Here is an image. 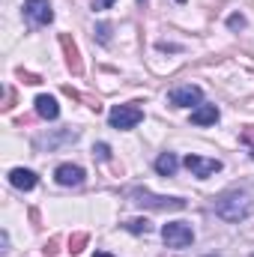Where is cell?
<instances>
[{
  "mask_svg": "<svg viewBox=\"0 0 254 257\" xmlns=\"http://www.w3.org/2000/svg\"><path fill=\"white\" fill-rule=\"evenodd\" d=\"M251 257H254V254H251Z\"/></svg>",
  "mask_w": 254,
  "mask_h": 257,
  "instance_id": "cell-26",
  "label": "cell"
},
{
  "mask_svg": "<svg viewBox=\"0 0 254 257\" xmlns=\"http://www.w3.org/2000/svg\"><path fill=\"white\" fill-rule=\"evenodd\" d=\"M183 165L189 168L197 180H206V177H212V174L221 171V162H218V159H203V156H186Z\"/></svg>",
  "mask_w": 254,
  "mask_h": 257,
  "instance_id": "cell-6",
  "label": "cell"
},
{
  "mask_svg": "<svg viewBox=\"0 0 254 257\" xmlns=\"http://www.w3.org/2000/svg\"><path fill=\"white\" fill-rule=\"evenodd\" d=\"M9 183L15 186V189H21V192H30V189H36V174L33 171H24V168H15V171H9Z\"/></svg>",
  "mask_w": 254,
  "mask_h": 257,
  "instance_id": "cell-11",
  "label": "cell"
},
{
  "mask_svg": "<svg viewBox=\"0 0 254 257\" xmlns=\"http://www.w3.org/2000/svg\"><path fill=\"white\" fill-rule=\"evenodd\" d=\"M168 99H171L174 108H191V105H197V102L203 99V93H200V87H194V84H183V87L171 90Z\"/></svg>",
  "mask_w": 254,
  "mask_h": 257,
  "instance_id": "cell-7",
  "label": "cell"
},
{
  "mask_svg": "<svg viewBox=\"0 0 254 257\" xmlns=\"http://www.w3.org/2000/svg\"><path fill=\"white\" fill-rule=\"evenodd\" d=\"M129 197L138 206H147V209H162V212H168V209H186L183 197H165V194H153V192H147V189H132Z\"/></svg>",
  "mask_w": 254,
  "mask_h": 257,
  "instance_id": "cell-2",
  "label": "cell"
},
{
  "mask_svg": "<svg viewBox=\"0 0 254 257\" xmlns=\"http://www.w3.org/2000/svg\"><path fill=\"white\" fill-rule=\"evenodd\" d=\"M162 239L168 242V248H186V245H191V239H194V230H191V224H186V221H168L162 227Z\"/></svg>",
  "mask_w": 254,
  "mask_h": 257,
  "instance_id": "cell-3",
  "label": "cell"
},
{
  "mask_svg": "<svg viewBox=\"0 0 254 257\" xmlns=\"http://www.w3.org/2000/svg\"><path fill=\"white\" fill-rule=\"evenodd\" d=\"M96 39H99L102 45H108V42H111V24H108V21H102V24L96 27Z\"/></svg>",
  "mask_w": 254,
  "mask_h": 257,
  "instance_id": "cell-17",
  "label": "cell"
},
{
  "mask_svg": "<svg viewBox=\"0 0 254 257\" xmlns=\"http://www.w3.org/2000/svg\"><path fill=\"white\" fill-rule=\"evenodd\" d=\"M141 3H144V0H141Z\"/></svg>",
  "mask_w": 254,
  "mask_h": 257,
  "instance_id": "cell-25",
  "label": "cell"
},
{
  "mask_svg": "<svg viewBox=\"0 0 254 257\" xmlns=\"http://www.w3.org/2000/svg\"><path fill=\"white\" fill-rule=\"evenodd\" d=\"M239 141L251 150V159H254V126H245L242 132H239Z\"/></svg>",
  "mask_w": 254,
  "mask_h": 257,
  "instance_id": "cell-19",
  "label": "cell"
},
{
  "mask_svg": "<svg viewBox=\"0 0 254 257\" xmlns=\"http://www.w3.org/2000/svg\"><path fill=\"white\" fill-rule=\"evenodd\" d=\"M12 99H15V93L6 90V105H3V111H12Z\"/></svg>",
  "mask_w": 254,
  "mask_h": 257,
  "instance_id": "cell-23",
  "label": "cell"
},
{
  "mask_svg": "<svg viewBox=\"0 0 254 257\" xmlns=\"http://www.w3.org/2000/svg\"><path fill=\"white\" fill-rule=\"evenodd\" d=\"M54 180L60 186H81L84 183V168H78V165H60L54 171Z\"/></svg>",
  "mask_w": 254,
  "mask_h": 257,
  "instance_id": "cell-9",
  "label": "cell"
},
{
  "mask_svg": "<svg viewBox=\"0 0 254 257\" xmlns=\"http://www.w3.org/2000/svg\"><path fill=\"white\" fill-rule=\"evenodd\" d=\"M141 120H144V111H141L138 102H132V105H114L111 114H108V123L114 128H132V126H138Z\"/></svg>",
  "mask_w": 254,
  "mask_h": 257,
  "instance_id": "cell-4",
  "label": "cell"
},
{
  "mask_svg": "<svg viewBox=\"0 0 254 257\" xmlns=\"http://www.w3.org/2000/svg\"><path fill=\"white\" fill-rule=\"evenodd\" d=\"M93 257H114V254H108V251H96Z\"/></svg>",
  "mask_w": 254,
  "mask_h": 257,
  "instance_id": "cell-24",
  "label": "cell"
},
{
  "mask_svg": "<svg viewBox=\"0 0 254 257\" xmlns=\"http://www.w3.org/2000/svg\"><path fill=\"white\" fill-rule=\"evenodd\" d=\"M245 24H248V21H245L242 12H233V15L227 18V27H230V30H245Z\"/></svg>",
  "mask_w": 254,
  "mask_h": 257,
  "instance_id": "cell-16",
  "label": "cell"
},
{
  "mask_svg": "<svg viewBox=\"0 0 254 257\" xmlns=\"http://www.w3.org/2000/svg\"><path fill=\"white\" fill-rule=\"evenodd\" d=\"M93 159H99V162H111V147H108V144H96V147H93Z\"/></svg>",
  "mask_w": 254,
  "mask_h": 257,
  "instance_id": "cell-18",
  "label": "cell"
},
{
  "mask_svg": "<svg viewBox=\"0 0 254 257\" xmlns=\"http://www.w3.org/2000/svg\"><path fill=\"white\" fill-rule=\"evenodd\" d=\"M24 15L33 24H39V27H45V24L54 21V9H51L48 0H24Z\"/></svg>",
  "mask_w": 254,
  "mask_h": 257,
  "instance_id": "cell-5",
  "label": "cell"
},
{
  "mask_svg": "<svg viewBox=\"0 0 254 257\" xmlns=\"http://www.w3.org/2000/svg\"><path fill=\"white\" fill-rule=\"evenodd\" d=\"M251 206H254L251 194L239 192V189H230V192H224L221 197H215V212L224 221H242V218H248L251 215Z\"/></svg>",
  "mask_w": 254,
  "mask_h": 257,
  "instance_id": "cell-1",
  "label": "cell"
},
{
  "mask_svg": "<svg viewBox=\"0 0 254 257\" xmlns=\"http://www.w3.org/2000/svg\"><path fill=\"white\" fill-rule=\"evenodd\" d=\"M114 0H93V9H111Z\"/></svg>",
  "mask_w": 254,
  "mask_h": 257,
  "instance_id": "cell-22",
  "label": "cell"
},
{
  "mask_svg": "<svg viewBox=\"0 0 254 257\" xmlns=\"http://www.w3.org/2000/svg\"><path fill=\"white\" fill-rule=\"evenodd\" d=\"M33 105H36V114H39L42 120H57V117H60V105H57L54 96H45V93H42V96H36Z\"/></svg>",
  "mask_w": 254,
  "mask_h": 257,
  "instance_id": "cell-10",
  "label": "cell"
},
{
  "mask_svg": "<svg viewBox=\"0 0 254 257\" xmlns=\"http://www.w3.org/2000/svg\"><path fill=\"white\" fill-rule=\"evenodd\" d=\"M123 227H126L129 233H150V221L147 218H129Z\"/></svg>",
  "mask_w": 254,
  "mask_h": 257,
  "instance_id": "cell-15",
  "label": "cell"
},
{
  "mask_svg": "<svg viewBox=\"0 0 254 257\" xmlns=\"http://www.w3.org/2000/svg\"><path fill=\"white\" fill-rule=\"evenodd\" d=\"M218 120V108L215 105H200L197 111H191V123L194 126H212Z\"/></svg>",
  "mask_w": 254,
  "mask_h": 257,
  "instance_id": "cell-12",
  "label": "cell"
},
{
  "mask_svg": "<svg viewBox=\"0 0 254 257\" xmlns=\"http://www.w3.org/2000/svg\"><path fill=\"white\" fill-rule=\"evenodd\" d=\"M87 239H90L87 233H72L69 236V254H81L87 248Z\"/></svg>",
  "mask_w": 254,
  "mask_h": 257,
  "instance_id": "cell-14",
  "label": "cell"
},
{
  "mask_svg": "<svg viewBox=\"0 0 254 257\" xmlns=\"http://www.w3.org/2000/svg\"><path fill=\"white\" fill-rule=\"evenodd\" d=\"M18 78H21L24 84H42V78H39V75H33V72H24V69H18Z\"/></svg>",
  "mask_w": 254,
  "mask_h": 257,
  "instance_id": "cell-21",
  "label": "cell"
},
{
  "mask_svg": "<svg viewBox=\"0 0 254 257\" xmlns=\"http://www.w3.org/2000/svg\"><path fill=\"white\" fill-rule=\"evenodd\" d=\"M60 48H63V57H66V66L72 75H81L84 72V60H81V51L75 45V39L69 33H60Z\"/></svg>",
  "mask_w": 254,
  "mask_h": 257,
  "instance_id": "cell-8",
  "label": "cell"
},
{
  "mask_svg": "<svg viewBox=\"0 0 254 257\" xmlns=\"http://www.w3.org/2000/svg\"><path fill=\"white\" fill-rule=\"evenodd\" d=\"M42 251H45L48 257H54L57 251H60V236H51V239L45 242V248H42Z\"/></svg>",
  "mask_w": 254,
  "mask_h": 257,
  "instance_id": "cell-20",
  "label": "cell"
},
{
  "mask_svg": "<svg viewBox=\"0 0 254 257\" xmlns=\"http://www.w3.org/2000/svg\"><path fill=\"white\" fill-rule=\"evenodd\" d=\"M177 168H180V159H177L174 153H162V156L156 159V171H159L162 177H174Z\"/></svg>",
  "mask_w": 254,
  "mask_h": 257,
  "instance_id": "cell-13",
  "label": "cell"
}]
</instances>
